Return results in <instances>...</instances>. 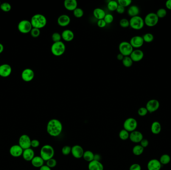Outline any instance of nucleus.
<instances>
[{
    "label": "nucleus",
    "instance_id": "nucleus-11",
    "mask_svg": "<svg viewBox=\"0 0 171 170\" xmlns=\"http://www.w3.org/2000/svg\"><path fill=\"white\" fill-rule=\"evenodd\" d=\"M160 107V102L157 99H151L148 101L146 105V108L148 112L153 113L156 111Z\"/></svg>",
    "mask_w": 171,
    "mask_h": 170
},
{
    "label": "nucleus",
    "instance_id": "nucleus-34",
    "mask_svg": "<svg viewBox=\"0 0 171 170\" xmlns=\"http://www.w3.org/2000/svg\"><path fill=\"white\" fill-rule=\"evenodd\" d=\"M159 161L162 165H167L171 161V157L168 154H163L161 156Z\"/></svg>",
    "mask_w": 171,
    "mask_h": 170
},
{
    "label": "nucleus",
    "instance_id": "nucleus-52",
    "mask_svg": "<svg viewBox=\"0 0 171 170\" xmlns=\"http://www.w3.org/2000/svg\"><path fill=\"white\" fill-rule=\"evenodd\" d=\"M166 7L168 10H171V0H168L165 4Z\"/></svg>",
    "mask_w": 171,
    "mask_h": 170
},
{
    "label": "nucleus",
    "instance_id": "nucleus-28",
    "mask_svg": "<svg viewBox=\"0 0 171 170\" xmlns=\"http://www.w3.org/2000/svg\"><path fill=\"white\" fill-rule=\"evenodd\" d=\"M140 13V9L138 6L136 5H132L130 6L128 10V14L131 17L139 16Z\"/></svg>",
    "mask_w": 171,
    "mask_h": 170
},
{
    "label": "nucleus",
    "instance_id": "nucleus-6",
    "mask_svg": "<svg viewBox=\"0 0 171 170\" xmlns=\"http://www.w3.org/2000/svg\"><path fill=\"white\" fill-rule=\"evenodd\" d=\"M134 48L130 43L128 41H122L119 45L120 53L122 54L124 56H130Z\"/></svg>",
    "mask_w": 171,
    "mask_h": 170
},
{
    "label": "nucleus",
    "instance_id": "nucleus-1",
    "mask_svg": "<svg viewBox=\"0 0 171 170\" xmlns=\"http://www.w3.org/2000/svg\"><path fill=\"white\" fill-rule=\"evenodd\" d=\"M63 131V125L58 119H51L47 125V131L51 136H59L62 133Z\"/></svg>",
    "mask_w": 171,
    "mask_h": 170
},
{
    "label": "nucleus",
    "instance_id": "nucleus-35",
    "mask_svg": "<svg viewBox=\"0 0 171 170\" xmlns=\"http://www.w3.org/2000/svg\"><path fill=\"white\" fill-rule=\"evenodd\" d=\"M143 38L144 42L146 43H151L153 41L154 37L153 34L151 33H146L143 35Z\"/></svg>",
    "mask_w": 171,
    "mask_h": 170
},
{
    "label": "nucleus",
    "instance_id": "nucleus-55",
    "mask_svg": "<svg viewBox=\"0 0 171 170\" xmlns=\"http://www.w3.org/2000/svg\"><path fill=\"white\" fill-rule=\"evenodd\" d=\"M39 170H51V168L49 167L47 165H44L42 167L40 168Z\"/></svg>",
    "mask_w": 171,
    "mask_h": 170
},
{
    "label": "nucleus",
    "instance_id": "nucleus-10",
    "mask_svg": "<svg viewBox=\"0 0 171 170\" xmlns=\"http://www.w3.org/2000/svg\"><path fill=\"white\" fill-rule=\"evenodd\" d=\"M32 140L27 134H23L20 137L19 139V145L23 150L31 148Z\"/></svg>",
    "mask_w": 171,
    "mask_h": 170
},
{
    "label": "nucleus",
    "instance_id": "nucleus-16",
    "mask_svg": "<svg viewBox=\"0 0 171 170\" xmlns=\"http://www.w3.org/2000/svg\"><path fill=\"white\" fill-rule=\"evenodd\" d=\"M144 56V53L142 50L140 49H136L133 50L131 54H130V57L133 60V62H139L142 60Z\"/></svg>",
    "mask_w": 171,
    "mask_h": 170
},
{
    "label": "nucleus",
    "instance_id": "nucleus-9",
    "mask_svg": "<svg viewBox=\"0 0 171 170\" xmlns=\"http://www.w3.org/2000/svg\"><path fill=\"white\" fill-rule=\"evenodd\" d=\"M124 129L129 132L136 130L138 127V122L134 118H128L124 121L123 124Z\"/></svg>",
    "mask_w": 171,
    "mask_h": 170
},
{
    "label": "nucleus",
    "instance_id": "nucleus-48",
    "mask_svg": "<svg viewBox=\"0 0 171 170\" xmlns=\"http://www.w3.org/2000/svg\"><path fill=\"white\" fill-rule=\"evenodd\" d=\"M40 145V141L38 140L33 139L31 141V146L33 148H36L38 147Z\"/></svg>",
    "mask_w": 171,
    "mask_h": 170
},
{
    "label": "nucleus",
    "instance_id": "nucleus-49",
    "mask_svg": "<svg viewBox=\"0 0 171 170\" xmlns=\"http://www.w3.org/2000/svg\"><path fill=\"white\" fill-rule=\"evenodd\" d=\"M97 25L99 28H104L106 26L107 24L105 22V21H104V20H100L98 21Z\"/></svg>",
    "mask_w": 171,
    "mask_h": 170
},
{
    "label": "nucleus",
    "instance_id": "nucleus-29",
    "mask_svg": "<svg viewBox=\"0 0 171 170\" xmlns=\"http://www.w3.org/2000/svg\"><path fill=\"white\" fill-rule=\"evenodd\" d=\"M94 155L95 154L92 151L87 150L84 152V153L83 154V158L86 161L90 163L94 160Z\"/></svg>",
    "mask_w": 171,
    "mask_h": 170
},
{
    "label": "nucleus",
    "instance_id": "nucleus-43",
    "mask_svg": "<svg viewBox=\"0 0 171 170\" xmlns=\"http://www.w3.org/2000/svg\"><path fill=\"white\" fill-rule=\"evenodd\" d=\"M57 164V162L56 160L54 158L51 159L50 160H48L46 162V165L50 168L55 167L56 166Z\"/></svg>",
    "mask_w": 171,
    "mask_h": 170
},
{
    "label": "nucleus",
    "instance_id": "nucleus-2",
    "mask_svg": "<svg viewBox=\"0 0 171 170\" xmlns=\"http://www.w3.org/2000/svg\"><path fill=\"white\" fill-rule=\"evenodd\" d=\"M31 24L33 28L41 29L44 28L47 24V20L46 17L42 14H36L31 18Z\"/></svg>",
    "mask_w": 171,
    "mask_h": 170
},
{
    "label": "nucleus",
    "instance_id": "nucleus-32",
    "mask_svg": "<svg viewBox=\"0 0 171 170\" xmlns=\"http://www.w3.org/2000/svg\"><path fill=\"white\" fill-rule=\"evenodd\" d=\"M119 136L120 139L123 141H125L128 139L130 137V133L128 131L126 130L125 129H122L120 131L119 134Z\"/></svg>",
    "mask_w": 171,
    "mask_h": 170
},
{
    "label": "nucleus",
    "instance_id": "nucleus-44",
    "mask_svg": "<svg viewBox=\"0 0 171 170\" xmlns=\"http://www.w3.org/2000/svg\"><path fill=\"white\" fill-rule=\"evenodd\" d=\"M71 150L72 147L69 146H64L62 149V154H63L64 155H69L70 153H71Z\"/></svg>",
    "mask_w": 171,
    "mask_h": 170
},
{
    "label": "nucleus",
    "instance_id": "nucleus-41",
    "mask_svg": "<svg viewBox=\"0 0 171 170\" xmlns=\"http://www.w3.org/2000/svg\"><path fill=\"white\" fill-rule=\"evenodd\" d=\"M119 24L122 28H127L130 26V22L127 19L123 18L120 21Z\"/></svg>",
    "mask_w": 171,
    "mask_h": 170
},
{
    "label": "nucleus",
    "instance_id": "nucleus-21",
    "mask_svg": "<svg viewBox=\"0 0 171 170\" xmlns=\"http://www.w3.org/2000/svg\"><path fill=\"white\" fill-rule=\"evenodd\" d=\"M61 36H62V39H63L64 41L70 42L74 40L75 35L72 31L67 29L63 31L61 34Z\"/></svg>",
    "mask_w": 171,
    "mask_h": 170
},
{
    "label": "nucleus",
    "instance_id": "nucleus-53",
    "mask_svg": "<svg viewBox=\"0 0 171 170\" xmlns=\"http://www.w3.org/2000/svg\"><path fill=\"white\" fill-rule=\"evenodd\" d=\"M101 160V155H100V154H95L94 160H95V161H97L100 162Z\"/></svg>",
    "mask_w": 171,
    "mask_h": 170
},
{
    "label": "nucleus",
    "instance_id": "nucleus-3",
    "mask_svg": "<svg viewBox=\"0 0 171 170\" xmlns=\"http://www.w3.org/2000/svg\"><path fill=\"white\" fill-rule=\"evenodd\" d=\"M55 155V150L50 145H45L40 150V156L45 161H47L53 158Z\"/></svg>",
    "mask_w": 171,
    "mask_h": 170
},
{
    "label": "nucleus",
    "instance_id": "nucleus-37",
    "mask_svg": "<svg viewBox=\"0 0 171 170\" xmlns=\"http://www.w3.org/2000/svg\"><path fill=\"white\" fill-rule=\"evenodd\" d=\"M156 15L158 16L159 19H162L165 17L167 16V12L166 10L164 8H161L159 9L157 11V12Z\"/></svg>",
    "mask_w": 171,
    "mask_h": 170
},
{
    "label": "nucleus",
    "instance_id": "nucleus-30",
    "mask_svg": "<svg viewBox=\"0 0 171 170\" xmlns=\"http://www.w3.org/2000/svg\"><path fill=\"white\" fill-rule=\"evenodd\" d=\"M119 6L118 1L111 0L107 4V8L110 11H116L117 8Z\"/></svg>",
    "mask_w": 171,
    "mask_h": 170
},
{
    "label": "nucleus",
    "instance_id": "nucleus-45",
    "mask_svg": "<svg viewBox=\"0 0 171 170\" xmlns=\"http://www.w3.org/2000/svg\"><path fill=\"white\" fill-rule=\"evenodd\" d=\"M31 35L32 37L35 38H38L39 37L41 34V32H40V29H36V28H33L31 30V32H30Z\"/></svg>",
    "mask_w": 171,
    "mask_h": 170
},
{
    "label": "nucleus",
    "instance_id": "nucleus-18",
    "mask_svg": "<svg viewBox=\"0 0 171 170\" xmlns=\"http://www.w3.org/2000/svg\"><path fill=\"white\" fill-rule=\"evenodd\" d=\"M143 138L144 137H143V134L138 131L135 130L131 132V133H130L129 139L132 142L134 143H140Z\"/></svg>",
    "mask_w": 171,
    "mask_h": 170
},
{
    "label": "nucleus",
    "instance_id": "nucleus-38",
    "mask_svg": "<svg viewBox=\"0 0 171 170\" xmlns=\"http://www.w3.org/2000/svg\"><path fill=\"white\" fill-rule=\"evenodd\" d=\"M0 9L5 12H9L12 9V7L9 3H3L1 4Z\"/></svg>",
    "mask_w": 171,
    "mask_h": 170
},
{
    "label": "nucleus",
    "instance_id": "nucleus-19",
    "mask_svg": "<svg viewBox=\"0 0 171 170\" xmlns=\"http://www.w3.org/2000/svg\"><path fill=\"white\" fill-rule=\"evenodd\" d=\"M58 24L62 27L68 26L71 23V18L68 15L66 14L61 15L57 20Z\"/></svg>",
    "mask_w": 171,
    "mask_h": 170
},
{
    "label": "nucleus",
    "instance_id": "nucleus-36",
    "mask_svg": "<svg viewBox=\"0 0 171 170\" xmlns=\"http://www.w3.org/2000/svg\"><path fill=\"white\" fill-rule=\"evenodd\" d=\"M73 14L76 18H81L84 16V11L80 8H77L73 11Z\"/></svg>",
    "mask_w": 171,
    "mask_h": 170
},
{
    "label": "nucleus",
    "instance_id": "nucleus-42",
    "mask_svg": "<svg viewBox=\"0 0 171 170\" xmlns=\"http://www.w3.org/2000/svg\"><path fill=\"white\" fill-rule=\"evenodd\" d=\"M114 17L112 14H107L104 18V20L107 24H110L112 23L114 21Z\"/></svg>",
    "mask_w": 171,
    "mask_h": 170
},
{
    "label": "nucleus",
    "instance_id": "nucleus-5",
    "mask_svg": "<svg viewBox=\"0 0 171 170\" xmlns=\"http://www.w3.org/2000/svg\"><path fill=\"white\" fill-rule=\"evenodd\" d=\"M130 26L135 30H140L145 26L144 20L141 17H133L130 19Z\"/></svg>",
    "mask_w": 171,
    "mask_h": 170
},
{
    "label": "nucleus",
    "instance_id": "nucleus-51",
    "mask_svg": "<svg viewBox=\"0 0 171 170\" xmlns=\"http://www.w3.org/2000/svg\"><path fill=\"white\" fill-rule=\"evenodd\" d=\"M125 8L123 7L122 6H120L119 5V6L117 9L116 12L118 14H124L125 13Z\"/></svg>",
    "mask_w": 171,
    "mask_h": 170
},
{
    "label": "nucleus",
    "instance_id": "nucleus-13",
    "mask_svg": "<svg viewBox=\"0 0 171 170\" xmlns=\"http://www.w3.org/2000/svg\"><path fill=\"white\" fill-rule=\"evenodd\" d=\"M129 43L131 44L133 48L138 49L143 46L144 41L143 40V37L140 35H136L131 38Z\"/></svg>",
    "mask_w": 171,
    "mask_h": 170
},
{
    "label": "nucleus",
    "instance_id": "nucleus-24",
    "mask_svg": "<svg viewBox=\"0 0 171 170\" xmlns=\"http://www.w3.org/2000/svg\"><path fill=\"white\" fill-rule=\"evenodd\" d=\"M103 165L101 162L93 160L89 163V170H104Z\"/></svg>",
    "mask_w": 171,
    "mask_h": 170
},
{
    "label": "nucleus",
    "instance_id": "nucleus-23",
    "mask_svg": "<svg viewBox=\"0 0 171 170\" xmlns=\"http://www.w3.org/2000/svg\"><path fill=\"white\" fill-rule=\"evenodd\" d=\"M23 158L26 161H31L35 157V152L31 148L24 150L22 154Z\"/></svg>",
    "mask_w": 171,
    "mask_h": 170
},
{
    "label": "nucleus",
    "instance_id": "nucleus-4",
    "mask_svg": "<svg viewBox=\"0 0 171 170\" xmlns=\"http://www.w3.org/2000/svg\"><path fill=\"white\" fill-rule=\"evenodd\" d=\"M66 47L65 44L60 41L54 43L51 47V51L52 54L56 56H60L65 53Z\"/></svg>",
    "mask_w": 171,
    "mask_h": 170
},
{
    "label": "nucleus",
    "instance_id": "nucleus-17",
    "mask_svg": "<svg viewBox=\"0 0 171 170\" xmlns=\"http://www.w3.org/2000/svg\"><path fill=\"white\" fill-rule=\"evenodd\" d=\"M11 66L8 64L0 65V76L2 77H7L12 73Z\"/></svg>",
    "mask_w": 171,
    "mask_h": 170
},
{
    "label": "nucleus",
    "instance_id": "nucleus-31",
    "mask_svg": "<svg viewBox=\"0 0 171 170\" xmlns=\"http://www.w3.org/2000/svg\"><path fill=\"white\" fill-rule=\"evenodd\" d=\"M144 151V148L140 145H137L133 147L132 152L134 155L136 156H140L143 154Z\"/></svg>",
    "mask_w": 171,
    "mask_h": 170
},
{
    "label": "nucleus",
    "instance_id": "nucleus-15",
    "mask_svg": "<svg viewBox=\"0 0 171 170\" xmlns=\"http://www.w3.org/2000/svg\"><path fill=\"white\" fill-rule=\"evenodd\" d=\"M24 150L18 145H14L11 147L9 152L12 157L17 158L22 156Z\"/></svg>",
    "mask_w": 171,
    "mask_h": 170
},
{
    "label": "nucleus",
    "instance_id": "nucleus-12",
    "mask_svg": "<svg viewBox=\"0 0 171 170\" xmlns=\"http://www.w3.org/2000/svg\"><path fill=\"white\" fill-rule=\"evenodd\" d=\"M35 77V73L32 69L27 68L23 71L21 74V77L23 80L25 82H30L33 80Z\"/></svg>",
    "mask_w": 171,
    "mask_h": 170
},
{
    "label": "nucleus",
    "instance_id": "nucleus-20",
    "mask_svg": "<svg viewBox=\"0 0 171 170\" xmlns=\"http://www.w3.org/2000/svg\"><path fill=\"white\" fill-rule=\"evenodd\" d=\"M162 168L161 164L159 160L153 159L150 160L148 163L147 168L148 170H160Z\"/></svg>",
    "mask_w": 171,
    "mask_h": 170
},
{
    "label": "nucleus",
    "instance_id": "nucleus-14",
    "mask_svg": "<svg viewBox=\"0 0 171 170\" xmlns=\"http://www.w3.org/2000/svg\"><path fill=\"white\" fill-rule=\"evenodd\" d=\"M84 151L81 146L76 145L72 147L71 154L76 159H81L83 156Z\"/></svg>",
    "mask_w": 171,
    "mask_h": 170
},
{
    "label": "nucleus",
    "instance_id": "nucleus-8",
    "mask_svg": "<svg viewBox=\"0 0 171 170\" xmlns=\"http://www.w3.org/2000/svg\"><path fill=\"white\" fill-rule=\"evenodd\" d=\"M33 26L31 22L27 20H22L18 24V30L22 34H28L31 32Z\"/></svg>",
    "mask_w": 171,
    "mask_h": 170
},
{
    "label": "nucleus",
    "instance_id": "nucleus-7",
    "mask_svg": "<svg viewBox=\"0 0 171 170\" xmlns=\"http://www.w3.org/2000/svg\"><path fill=\"white\" fill-rule=\"evenodd\" d=\"M159 18L155 13H150L145 18V25L149 27H153L156 26L159 22Z\"/></svg>",
    "mask_w": 171,
    "mask_h": 170
},
{
    "label": "nucleus",
    "instance_id": "nucleus-27",
    "mask_svg": "<svg viewBox=\"0 0 171 170\" xmlns=\"http://www.w3.org/2000/svg\"><path fill=\"white\" fill-rule=\"evenodd\" d=\"M162 130V126L159 122L154 121L152 123L151 127V130L152 133L155 135L159 134Z\"/></svg>",
    "mask_w": 171,
    "mask_h": 170
},
{
    "label": "nucleus",
    "instance_id": "nucleus-57",
    "mask_svg": "<svg viewBox=\"0 0 171 170\" xmlns=\"http://www.w3.org/2000/svg\"><path fill=\"white\" fill-rule=\"evenodd\" d=\"M0 7H1V4H0Z\"/></svg>",
    "mask_w": 171,
    "mask_h": 170
},
{
    "label": "nucleus",
    "instance_id": "nucleus-56",
    "mask_svg": "<svg viewBox=\"0 0 171 170\" xmlns=\"http://www.w3.org/2000/svg\"><path fill=\"white\" fill-rule=\"evenodd\" d=\"M4 46H3V44L0 43V53H3V51H4Z\"/></svg>",
    "mask_w": 171,
    "mask_h": 170
},
{
    "label": "nucleus",
    "instance_id": "nucleus-22",
    "mask_svg": "<svg viewBox=\"0 0 171 170\" xmlns=\"http://www.w3.org/2000/svg\"><path fill=\"white\" fill-rule=\"evenodd\" d=\"M65 9L69 11H74L78 8V2L76 0H65L64 2Z\"/></svg>",
    "mask_w": 171,
    "mask_h": 170
},
{
    "label": "nucleus",
    "instance_id": "nucleus-40",
    "mask_svg": "<svg viewBox=\"0 0 171 170\" xmlns=\"http://www.w3.org/2000/svg\"><path fill=\"white\" fill-rule=\"evenodd\" d=\"M118 3L120 6L126 8L130 6L132 1L131 0H118Z\"/></svg>",
    "mask_w": 171,
    "mask_h": 170
},
{
    "label": "nucleus",
    "instance_id": "nucleus-25",
    "mask_svg": "<svg viewBox=\"0 0 171 170\" xmlns=\"http://www.w3.org/2000/svg\"><path fill=\"white\" fill-rule=\"evenodd\" d=\"M44 160H43L40 156H35L31 162V164L33 167L40 168L44 165Z\"/></svg>",
    "mask_w": 171,
    "mask_h": 170
},
{
    "label": "nucleus",
    "instance_id": "nucleus-47",
    "mask_svg": "<svg viewBox=\"0 0 171 170\" xmlns=\"http://www.w3.org/2000/svg\"><path fill=\"white\" fill-rule=\"evenodd\" d=\"M129 170H142V168L140 165L135 163L131 165Z\"/></svg>",
    "mask_w": 171,
    "mask_h": 170
},
{
    "label": "nucleus",
    "instance_id": "nucleus-50",
    "mask_svg": "<svg viewBox=\"0 0 171 170\" xmlns=\"http://www.w3.org/2000/svg\"><path fill=\"white\" fill-rule=\"evenodd\" d=\"M149 141L147 139H144L143 138L142 141H141L140 145L143 147L144 148L147 147L148 145H149Z\"/></svg>",
    "mask_w": 171,
    "mask_h": 170
},
{
    "label": "nucleus",
    "instance_id": "nucleus-54",
    "mask_svg": "<svg viewBox=\"0 0 171 170\" xmlns=\"http://www.w3.org/2000/svg\"><path fill=\"white\" fill-rule=\"evenodd\" d=\"M124 57H125V56H123L122 54H121V53H119V54L117 55V58L118 60H120V61H122Z\"/></svg>",
    "mask_w": 171,
    "mask_h": 170
},
{
    "label": "nucleus",
    "instance_id": "nucleus-46",
    "mask_svg": "<svg viewBox=\"0 0 171 170\" xmlns=\"http://www.w3.org/2000/svg\"><path fill=\"white\" fill-rule=\"evenodd\" d=\"M148 113V111L147 109L146 108V107H141L138 110V114L139 116H142V117L146 116V115Z\"/></svg>",
    "mask_w": 171,
    "mask_h": 170
},
{
    "label": "nucleus",
    "instance_id": "nucleus-33",
    "mask_svg": "<svg viewBox=\"0 0 171 170\" xmlns=\"http://www.w3.org/2000/svg\"><path fill=\"white\" fill-rule=\"evenodd\" d=\"M122 62L123 65L126 68H130L131 66H132L133 64V60H132L130 56H125Z\"/></svg>",
    "mask_w": 171,
    "mask_h": 170
},
{
    "label": "nucleus",
    "instance_id": "nucleus-26",
    "mask_svg": "<svg viewBox=\"0 0 171 170\" xmlns=\"http://www.w3.org/2000/svg\"><path fill=\"white\" fill-rule=\"evenodd\" d=\"M106 15V12L103 9L100 8H97L94 9L93 11V15L95 18L100 20L104 19L105 16Z\"/></svg>",
    "mask_w": 171,
    "mask_h": 170
},
{
    "label": "nucleus",
    "instance_id": "nucleus-39",
    "mask_svg": "<svg viewBox=\"0 0 171 170\" xmlns=\"http://www.w3.org/2000/svg\"><path fill=\"white\" fill-rule=\"evenodd\" d=\"M52 40L54 41V43H56V42L61 41V40H62L61 35L59 32H54L52 34Z\"/></svg>",
    "mask_w": 171,
    "mask_h": 170
}]
</instances>
